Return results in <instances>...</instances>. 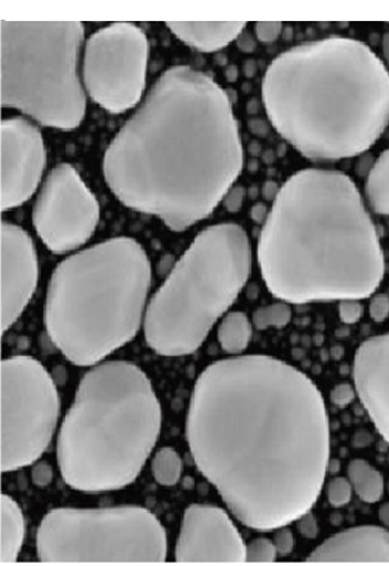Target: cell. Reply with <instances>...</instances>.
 <instances>
[{"mask_svg":"<svg viewBox=\"0 0 389 566\" xmlns=\"http://www.w3.org/2000/svg\"><path fill=\"white\" fill-rule=\"evenodd\" d=\"M186 431L195 465L244 526L276 531L316 505L329 469L328 411L290 363H212L195 381Z\"/></svg>","mask_w":389,"mask_h":566,"instance_id":"1","label":"cell"},{"mask_svg":"<svg viewBox=\"0 0 389 566\" xmlns=\"http://www.w3.org/2000/svg\"><path fill=\"white\" fill-rule=\"evenodd\" d=\"M243 164L229 94L207 73L177 66L106 148L103 174L125 207L182 232L219 207Z\"/></svg>","mask_w":389,"mask_h":566,"instance_id":"2","label":"cell"},{"mask_svg":"<svg viewBox=\"0 0 389 566\" xmlns=\"http://www.w3.org/2000/svg\"><path fill=\"white\" fill-rule=\"evenodd\" d=\"M256 255L267 291L287 304L362 301L385 276L380 238L358 187L339 170L308 168L285 181Z\"/></svg>","mask_w":389,"mask_h":566,"instance_id":"3","label":"cell"},{"mask_svg":"<svg viewBox=\"0 0 389 566\" xmlns=\"http://www.w3.org/2000/svg\"><path fill=\"white\" fill-rule=\"evenodd\" d=\"M262 94L275 130L312 161L359 156L389 125V71L351 38L281 53L265 72Z\"/></svg>","mask_w":389,"mask_h":566,"instance_id":"4","label":"cell"},{"mask_svg":"<svg viewBox=\"0 0 389 566\" xmlns=\"http://www.w3.org/2000/svg\"><path fill=\"white\" fill-rule=\"evenodd\" d=\"M164 412L134 363H99L82 378L61 424L57 461L70 488L111 493L133 484L158 441Z\"/></svg>","mask_w":389,"mask_h":566,"instance_id":"5","label":"cell"},{"mask_svg":"<svg viewBox=\"0 0 389 566\" xmlns=\"http://www.w3.org/2000/svg\"><path fill=\"white\" fill-rule=\"evenodd\" d=\"M153 265L143 244L115 238L62 261L49 282L45 326L72 365H99L144 326Z\"/></svg>","mask_w":389,"mask_h":566,"instance_id":"6","label":"cell"},{"mask_svg":"<svg viewBox=\"0 0 389 566\" xmlns=\"http://www.w3.org/2000/svg\"><path fill=\"white\" fill-rule=\"evenodd\" d=\"M253 264L245 230L233 222L201 231L150 298L147 345L164 357L195 354L240 296Z\"/></svg>","mask_w":389,"mask_h":566,"instance_id":"7","label":"cell"},{"mask_svg":"<svg viewBox=\"0 0 389 566\" xmlns=\"http://www.w3.org/2000/svg\"><path fill=\"white\" fill-rule=\"evenodd\" d=\"M81 21H0V101L43 126L74 130L86 101Z\"/></svg>","mask_w":389,"mask_h":566,"instance_id":"8","label":"cell"},{"mask_svg":"<svg viewBox=\"0 0 389 566\" xmlns=\"http://www.w3.org/2000/svg\"><path fill=\"white\" fill-rule=\"evenodd\" d=\"M36 551L42 563H161L168 539L145 507H61L42 518Z\"/></svg>","mask_w":389,"mask_h":566,"instance_id":"9","label":"cell"},{"mask_svg":"<svg viewBox=\"0 0 389 566\" xmlns=\"http://www.w3.org/2000/svg\"><path fill=\"white\" fill-rule=\"evenodd\" d=\"M61 401L41 363L14 356L0 365V464L2 473L32 465L52 442Z\"/></svg>","mask_w":389,"mask_h":566,"instance_id":"10","label":"cell"},{"mask_svg":"<svg viewBox=\"0 0 389 566\" xmlns=\"http://www.w3.org/2000/svg\"><path fill=\"white\" fill-rule=\"evenodd\" d=\"M148 40L132 23H114L86 40L83 81L90 97L103 109L122 114L133 109L146 87Z\"/></svg>","mask_w":389,"mask_h":566,"instance_id":"11","label":"cell"},{"mask_svg":"<svg viewBox=\"0 0 389 566\" xmlns=\"http://www.w3.org/2000/svg\"><path fill=\"white\" fill-rule=\"evenodd\" d=\"M101 220V207L92 190L72 165L53 168L43 181L32 223L40 240L56 254L82 248Z\"/></svg>","mask_w":389,"mask_h":566,"instance_id":"12","label":"cell"},{"mask_svg":"<svg viewBox=\"0 0 389 566\" xmlns=\"http://www.w3.org/2000/svg\"><path fill=\"white\" fill-rule=\"evenodd\" d=\"M46 147L35 125L21 117L0 124V208L24 205L38 190L46 168Z\"/></svg>","mask_w":389,"mask_h":566,"instance_id":"13","label":"cell"},{"mask_svg":"<svg viewBox=\"0 0 389 566\" xmlns=\"http://www.w3.org/2000/svg\"><path fill=\"white\" fill-rule=\"evenodd\" d=\"M245 547L224 510L193 504L183 512L176 546L178 563H243Z\"/></svg>","mask_w":389,"mask_h":566,"instance_id":"14","label":"cell"},{"mask_svg":"<svg viewBox=\"0 0 389 566\" xmlns=\"http://www.w3.org/2000/svg\"><path fill=\"white\" fill-rule=\"evenodd\" d=\"M39 282L38 253L30 234L15 223L0 227V316L2 336L29 305Z\"/></svg>","mask_w":389,"mask_h":566,"instance_id":"15","label":"cell"},{"mask_svg":"<svg viewBox=\"0 0 389 566\" xmlns=\"http://www.w3.org/2000/svg\"><path fill=\"white\" fill-rule=\"evenodd\" d=\"M356 395L389 444V333L362 342L353 363Z\"/></svg>","mask_w":389,"mask_h":566,"instance_id":"16","label":"cell"},{"mask_svg":"<svg viewBox=\"0 0 389 566\" xmlns=\"http://www.w3.org/2000/svg\"><path fill=\"white\" fill-rule=\"evenodd\" d=\"M307 562L389 563V531L359 526L334 534L313 551Z\"/></svg>","mask_w":389,"mask_h":566,"instance_id":"17","label":"cell"},{"mask_svg":"<svg viewBox=\"0 0 389 566\" xmlns=\"http://www.w3.org/2000/svg\"><path fill=\"white\" fill-rule=\"evenodd\" d=\"M167 27L187 45L202 52L219 51L241 35L244 21H170Z\"/></svg>","mask_w":389,"mask_h":566,"instance_id":"18","label":"cell"},{"mask_svg":"<svg viewBox=\"0 0 389 566\" xmlns=\"http://www.w3.org/2000/svg\"><path fill=\"white\" fill-rule=\"evenodd\" d=\"M25 517L18 502L9 495L0 496V564L18 560L25 541Z\"/></svg>","mask_w":389,"mask_h":566,"instance_id":"19","label":"cell"},{"mask_svg":"<svg viewBox=\"0 0 389 566\" xmlns=\"http://www.w3.org/2000/svg\"><path fill=\"white\" fill-rule=\"evenodd\" d=\"M253 337V323L243 312L227 313L218 328L221 348L231 356H241Z\"/></svg>","mask_w":389,"mask_h":566,"instance_id":"20","label":"cell"},{"mask_svg":"<svg viewBox=\"0 0 389 566\" xmlns=\"http://www.w3.org/2000/svg\"><path fill=\"white\" fill-rule=\"evenodd\" d=\"M348 479L356 493L365 504H377L385 494V479L365 459H354L348 465Z\"/></svg>","mask_w":389,"mask_h":566,"instance_id":"21","label":"cell"},{"mask_svg":"<svg viewBox=\"0 0 389 566\" xmlns=\"http://www.w3.org/2000/svg\"><path fill=\"white\" fill-rule=\"evenodd\" d=\"M365 193L375 212L389 217V148L378 156L370 169Z\"/></svg>","mask_w":389,"mask_h":566,"instance_id":"22","label":"cell"},{"mask_svg":"<svg viewBox=\"0 0 389 566\" xmlns=\"http://www.w3.org/2000/svg\"><path fill=\"white\" fill-rule=\"evenodd\" d=\"M182 461L171 447L160 448L153 459V474L161 486H176L182 475Z\"/></svg>","mask_w":389,"mask_h":566,"instance_id":"23","label":"cell"},{"mask_svg":"<svg viewBox=\"0 0 389 566\" xmlns=\"http://www.w3.org/2000/svg\"><path fill=\"white\" fill-rule=\"evenodd\" d=\"M292 319V308L290 304L281 302L261 306L255 310L252 323L259 331L267 328H284Z\"/></svg>","mask_w":389,"mask_h":566,"instance_id":"24","label":"cell"},{"mask_svg":"<svg viewBox=\"0 0 389 566\" xmlns=\"http://www.w3.org/2000/svg\"><path fill=\"white\" fill-rule=\"evenodd\" d=\"M277 555L274 542L267 538L253 539L245 547V562L248 563H273Z\"/></svg>","mask_w":389,"mask_h":566,"instance_id":"25","label":"cell"},{"mask_svg":"<svg viewBox=\"0 0 389 566\" xmlns=\"http://www.w3.org/2000/svg\"><path fill=\"white\" fill-rule=\"evenodd\" d=\"M353 491L349 479L343 476L332 479L327 485L329 504L334 507L347 506L351 501Z\"/></svg>","mask_w":389,"mask_h":566,"instance_id":"26","label":"cell"},{"mask_svg":"<svg viewBox=\"0 0 389 566\" xmlns=\"http://www.w3.org/2000/svg\"><path fill=\"white\" fill-rule=\"evenodd\" d=\"M338 313L345 325H355L360 322L364 315V306L360 301L347 298V301L339 302Z\"/></svg>","mask_w":389,"mask_h":566,"instance_id":"27","label":"cell"},{"mask_svg":"<svg viewBox=\"0 0 389 566\" xmlns=\"http://www.w3.org/2000/svg\"><path fill=\"white\" fill-rule=\"evenodd\" d=\"M369 314L375 323H383L389 317V296L377 294L372 296L369 305Z\"/></svg>","mask_w":389,"mask_h":566,"instance_id":"28","label":"cell"},{"mask_svg":"<svg viewBox=\"0 0 389 566\" xmlns=\"http://www.w3.org/2000/svg\"><path fill=\"white\" fill-rule=\"evenodd\" d=\"M356 397L355 387L349 382H340L330 391V401L339 408L350 405Z\"/></svg>","mask_w":389,"mask_h":566,"instance_id":"29","label":"cell"},{"mask_svg":"<svg viewBox=\"0 0 389 566\" xmlns=\"http://www.w3.org/2000/svg\"><path fill=\"white\" fill-rule=\"evenodd\" d=\"M283 31V23L280 21H261L255 24V34L262 42L275 41Z\"/></svg>","mask_w":389,"mask_h":566,"instance_id":"30","label":"cell"},{"mask_svg":"<svg viewBox=\"0 0 389 566\" xmlns=\"http://www.w3.org/2000/svg\"><path fill=\"white\" fill-rule=\"evenodd\" d=\"M275 548L278 555H288L295 548V536L291 530L286 527H281L276 530L274 539Z\"/></svg>","mask_w":389,"mask_h":566,"instance_id":"31","label":"cell"},{"mask_svg":"<svg viewBox=\"0 0 389 566\" xmlns=\"http://www.w3.org/2000/svg\"><path fill=\"white\" fill-rule=\"evenodd\" d=\"M297 530L308 539H315L318 536L319 527L318 522L315 515L312 514V511L306 512L305 515H302L297 521Z\"/></svg>","mask_w":389,"mask_h":566,"instance_id":"32","label":"cell"},{"mask_svg":"<svg viewBox=\"0 0 389 566\" xmlns=\"http://www.w3.org/2000/svg\"><path fill=\"white\" fill-rule=\"evenodd\" d=\"M32 483L38 486H48L53 480V469L46 462H40L32 468L31 472Z\"/></svg>","mask_w":389,"mask_h":566,"instance_id":"33","label":"cell"},{"mask_svg":"<svg viewBox=\"0 0 389 566\" xmlns=\"http://www.w3.org/2000/svg\"><path fill=\"white\" fill-rule=\"evenodd\" d=\"M245 197V189L241 186L232 187L223 199V206L230 212L240 211Z\"/></svg>","mask_w":389,"mask_h":566,"instance_id":"34","label":"cell"},{"mask_svg":"<svg viewBox=\"0 0 389 566\" xmlns=\"http://www.w3.org/2000/svg\"><path fill=\"white\" fill-rule=\"evenodd\" d=\"M267 213L269 212L263 205H257L252 210V218L256 222H262L263 220H266Z\"/></svg>","mask_w":389,"mask_h":566,"instance_id":"35","label":"cell"},{"mask_svg":"<svg viewBox=\"0 0 389 566\" xmlns=\"http://www.w3.org/2000/svg\"><path fill=\"white\" fill-rule=\"evenodd\" d=\"M378 518H380L382 525L389 530V502H386V504L378 510Z\"/></svg>","mask_w":389,"mask_h":566,"instance_id":"36","label":"cell"},{"mask_svg":"<svg viewBox=\"0 0 389 566\" xmlns=\"http://www.w3.org/2000/svg\"><path fill=\"white\" fill-rule=\"evenodd\" d=\"M382 52L387 65L389 66V33L385 34L382 38Z\"/></svg>","mask_w":389,"mask_h":566,"instance_id":"37","label":"cell"}]
</instances>
